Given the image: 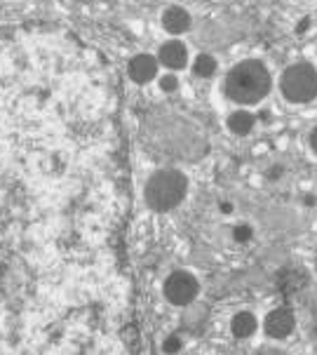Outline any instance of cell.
Segmentation results:
<instances>
[{"instance_id":"1","label":"cell","mask_w":317,"mask_h":355,"mask_svg":"<svg viewBox=\"0 0 317 355\" xmlns=\"http://www.w3.org/2000/svg\"><path fill=\"white\" fill-rule=\"evenodd\" d=\"M268 92H271V73L266 64L256 59L237 64L226 78V94L237 104H259Z\"/></svg>"},{"instance_id":"2","label":"cell","mask_w":317,"mask_h":355,"mask_svg":"<svg viewBox=\"0 0 317 355\" xmlns=\"http://www.w3.org/2000/svg\"><path fill=\"white\" fill-rule=\"evenodd\" d=\"M188 182L179 170H160L146 184V200L158 212L174 209L186 198Z\"/></svg>"},{"instance_id":"3","label":"cell","mask_w":317,"mask_h":355,"mask_svg":"<svg viewBox=\"0 0 317 355\" xmlns=\"http://www.w3.org/2000/svg\"><path fill=\"white\" fill-rule=\"evenodd\" d=\"M282 94L294 104H306L317 97V71L310 64H294L282 73L280 80Z\"/></svg>"},{"instance_id":"4","label":"cell","mask_w":317,"mask_h":355,"mask_svg":"<svg viewBox=\"0 0 317 355\" xmlns=\"http://www.w3.org/2000/svg\"><path fill=\"white\" fill-rule=\"evenodd\" d=\"M197 290H200V285H197V280L190 273H186V270H176L165 282V297L174 306L190 304L197 297Z\"/></svg>"},{"instance_id":"5","label":"cell","mask_w":317,"mask_h":355,"mask_svg":"<svg viewBox=\"0 0 317 355\" xmlns=\"http://www.w3.org/2000/svg\"><path fill=\"white\" fill-rule=\"evenodd\" d=\"M294 329V313L289 309H278L266 318V334L273 339H284Z\"/></svg>"},{"instance_id":"6","label":"cell","mask_w":317,"mask_h":355,"mask_svg":"<svg viewBox=\"0 0 317 355\" xmlns=\"http://www.w3.org/2000/svg\"><path fill=\"white\" fill-rule=\"evenodd\" d=\"M160 64L167 66V69H183L188 62V52H186V45L179 43V40H170L160 47Z\"/></svg>"},{"instance_id":"7","label":"cell","mask_w":317,"mask_h":355,"mask_svg":"<svg viewBox=\"0 0 317 355\" xmlns=\"http://www.w3.org/2000/svg\"><path fill=\"white\" fill-rule=\"evenodd\" d=\"M155 73H158V62L151 57V54H139L129 62V76L134 83H148L153 80Z\"/></svg>"},{"instance_id":"8","label":"cell","mask_w":317,"mask_h":355,"mask_svg":"<svg viewBox=\"0 0 317 355\" xmlns=\"http://www.w3.org/2000/svg\"><path fill=\"white\" fill-rule=\"evenodd\" d=\"M163 26L170 33H183L190 26V15L183 8H170L163 15Z\"/></svg>"},{"instance_id":"9","label":"cell","mask_w":317,"mask_h":355,"mask_svg":"<svg viewBox=\"0 0 317 355\" xmlns=\"http://www.w3.org/2000/svg\"><path fill=\"white\" fill-rule=\"evenodd\" d=\"M230 327L237 339H247V336H252L256 332V318L252 313H237V315L233 318Z\"/></svg>"},{"instance_id":"10","label":"cell","mask_w":317,"mask_h":355,"mask_svg":"<svg viewBox=\"0 0 317 355\" xmlns=\"http://www.w3.org/2000/svg\"><path fill=\"white\" fill-rule=\"evenodd\" d=\"M252 128H254V118H252V113H247V111H235L228 118V130L233 135L244 137V135H249Z\"/></svg>"},{"instance_id":"11","label":"cell","mask_w":317,"mask_h":355,"mask_svg":"<svg viewBox=\"0 0 317 355\" xmlns=\"http://www.w3.org/2000/svg\"><path fill=\"white\" fill-rule=\"evenodd\" d=\"M193 71L200 78H209L217 71V59L212 57V54H200V57L195 59V64H193Z\"/></svg>"},{"instance_id":"12","label":"cell","mask_w":317,"mask_h":355,"mask_svg":"<svg viewBox=\"0 0 317 355\" xmlns=\"http://www.w3.org/2000/svg\"><path fill=\"white\" fill-rule=\"evenodd\" d=\"M233 238H235V243H247V240L252 238V228H249L247 224L235 226V231H233Z\"/></svg>"},{"instance_id":"13","label":"cell","mask_w":317,"mask_h":355,"mask_svg":"<svg viewBox=\"0 0 317 355\" xmlns=\"http://www.w3.org/2000/svg\"><path fill=\"white\" fill-rule=\"evenodd\" d=\"M160 87H163L165 92H172V89L179 87V80H176L174 76H165L163 80H160Z\"/></svg>"},{"instance_id":"14","label":"cell","mask_w":317,"mask_h":355,"mask_svg":"<svg viewBox=\"0 0 317 355\" xmlns=\"http://www.w3.org/2000/svg\"><path fill=\"white\" fill-rule=\"evenodd\" d=\"M179 348H181V339H179V336H170V339L165 341V353H176Z\"/></svg>"},{"instance_id":"15","label":"cell","mask_w":317,"mask_h":355,"mask_svg":"<svg viewBox=\"0 0 317 355\" xmlns=\"http://www.w3.org/2000/svg\"><path fill=\"white\" fill-rule=\"evenodd\" d=\"M310 146H313V151L317 153V128L313 130V135H310Z\"/></svg>"},{"instance_id":"16","label":"cell","mask_w":317,"mask_h":355,"mask_svg":"<svg viewBox=\"0 0 317 355\" xmlns=\"http://www.w3.org/2000/svg\"><path fill=\"white\" fill-rule=\"evenodd\" d=\"M261 355H284L282 351H261Z\"/></svg>"}]
</instances>
